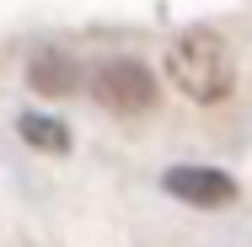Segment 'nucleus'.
<instances>
[{
	"label": "nucleus",
	"mask_w": 252,
	"mask_h": 247,
	"mask_svg": "<svg viewBox=\"0 0 252 247\" xmlns=\"http://www.w3.org/2000/svg\"><path fill=\"white\" fill-rule=\"evenodd\" d=\"M32 81H38L43 92H54V97H59V92L70 86V65H59V59H49V65H32Z\"/></svg>",
	"instance_id": "nucleus-5"
},
{
	"label": "nucleus",
	"mask_w": 252,
	"mask_h": 247,
	"mask_svg": "<svg viewBox=\"0 0 252 247\" xmlns=\"http://www.w3.org/2000/svg\"><path fill=\"white\" fill-rule=\"evenodd\" d=\"M22 135H27V145H38V150H64L70 145V129L59 118H38V113L22 118Z\"/></svg>",
	"instance_id": "nucleus-4"
},
{
	"label": "nucleus",
	"mask_w": 252,
	"mask_h": 247,
	"mask_svg": "<svg viewBox=\"0 0 252 247\" xmlns=\"http://www.w3.org/2000/svg\"><path fill=\"white\" fill-rule=\"evenodd\" d=\"M166 194L188 199L199 210H215V204H231L236 199V183L220 172V167H172L166 172Z\"/></svg>",
	"instance_id": "nucleus-3"
},
{
	"label": "nucleus",
	"mask_w": 252,
	"mask_h": 247,
	"mask_svg": "<svg viewBox=\"0 0 252 247\" xmlns=\"http://www.w3.org/2000/svg\"><path fill=\"white\" fill-rule=\"evenodd\" d=\"M92 97L102 107H113V113H145L156 102V81L140 59H107L92 75Z\"/></svg>",
	"instance_id": "nucleus-2"
},
{
	"label": "nucleus",
	"mask_w": 252,
	"mask_h": 247,
	"mask_svg": "<svg viewBox=\"0 0 252 247\" xmlns=\"http://www.w3.org/2000/svg\"><path fill=\"white\" fill-rule=\"evenodd\" d=\"M166 75H172V86H177L183 97H193V102H220V97H231V86H236L231 49H225L220 33H209V27H193V33H183V38L172 43Z\"/></svg>",
	"instance_id": "nucleus-1"
}]
</instances>
